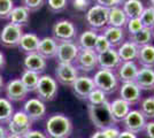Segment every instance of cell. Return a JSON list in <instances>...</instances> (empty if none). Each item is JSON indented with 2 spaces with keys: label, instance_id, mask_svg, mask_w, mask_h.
<instances>
[{
  "label": "cell",
  "instance_id": "4",
  "mask_svg": "<svg viewBox=\"0 0 154 138\" xmlns=\"http://www.w3.org/2000/svg\"><path fill=\"white\" fill-rule=\"evenodd\" d=\"M96 87L100 89L106 94H110L119 89L120 81L116 76L115 72L108 70V69H98L92 77Z\"/></svg>",
  "mask_w": 154,
  "mask_h": 138
},
{
  "label": "cell",
  "instance_id": "45",
  "mask_svg": "<svg viewBox=\"0 0 154 138\" xmlns=\"http://www.w3.org/2000/svg\"><path fill=\"white\" fill-rule=\"evenodd\" d=\"M22 138H47V136L44 132L39 131V130H30Z\"/></svg>",
  "mask_w": 154,
  "mask_h": 138
},
{
  "label": "cell",
  "instance_id": "51",
  "mask_svg": "<svg viewBox=\"0 0 154 138\" xmlns=\"http://www.w3.org/2000/svg\"><path fill=\"white\" fill-rule=\"evenodd\" d=\"M5 89V82H4V78H2V76L0 75V92L2 91Z\"/></svg>",
  "mask_w": 154,
  "mask_h": 138
},
{
  "label": "cell",
  "instance_id": "33",
  "mask_svg": "<svg viewBox=\"0 0 154 138\" xmlns=\"http://www.w3.org/2000/svg\"><path fill=\"white\" fill-rule=\"evenodd\" d=\"M14 114L12 103L6 98H0V124L8 123Z\"/></svg>",
  "mask_w": 154,
  "mask_h": 138
},
{
  "label": "cell",
  "instance_id": "21",
  "mask_svg": "<svg viewBox=\"0 0 154 138\" xmlns=\"http://www.w3.org/2000/svg\"><path fill=\"white\" fill-rule=\"evenodd\" d=\"M101 33L108 40V43L113 48H117L125 40V29H122V28L107 26L101 30Z\"/></svg>",
  "mask_w": 154,
  "mask_h": 138
},
{
  "label": "cell",
  "instance_id": "13",
  "mask_svg": "<svg viewBox=\"0 0 154 138\" xmlns=\"http://www.w3.org/2000/svg\"><path fill=\"white\" fill-rule=\"evenodd\" d=\"M71 87H72V91L76 94L77 98L82 99V100H86L91 91L93 89H96V85H94V82H93L92 77L82 75V76L77 77L76 81L72 83Z\"/></svg>",
  "mask_w": 154,
  "mask_h": 138
},
{
  "label": "cell",
  "instance_id": "31",
  "mask_svg": "<svg viewBox=\"0 0 154 138\" xmlns=\"http://www.w3.org/2000/svg\"><path fill=\"white\" fill-rule=\"evenodd\" d=\"M153 38V31L149 28H143L139 32H137L134 36L129 37V39L131 41H134L138 47H143V46H146L148 44H152Z\"/></svg>",
  "mask_w": 154,
  "mask_h": 138
},
{
  "label": "cell",
  "instance_id": "37",
  "mask_svg": "<svg viewBox=\"0 0 154 138\" xmlns=\"http://www.w3.org/2000/svg\"><path fill=\"white\" fill-rule=\"evenodd\" d=\"M139 19H140L144 28H149V29H152L154 26V9L149 6L145 7L144 11H143V13H141V15L139 16Z\"/></svg>",
  "mask_w": 154,
  "mask_h": 138
},
{
  "label": "cell",
  "instance_id": "11",
  "mask_svg": "<svg viewBox=\"0 0 154 138\" xmlns=\"http://www.w3.org/2000/svg\"><path fill=\"white\" fill-rule=\"evenodd\" d=\"M122 122L127 131H130L132 133H139L144 131L147 120L145 118L139 109H131Z\"/></svg>",
  "mask_w": 154,
  "mask_h": 138
},
{
  "label": "cell",
  "instance_id": "50",
  "mask_svg": "<svg viewBox=\"0 0 154 138\" xmlns=\"http://www.w3.org/2000/svg\"><path fill=\"white\" fill-rule=\"evenodd\" d=\"M6 136H7L6 129H5L2 125H0V138H5Z\"/></svg>",
  "mask_w": 154,
  "mask_h": 138
},
{
  "label": "cell",
  "instance_id": "23",
  "mask_svg": "<svg viewBox=\"0 0 154 138\" xmlns=\"http://www.w3.org/2000/svg\"><path fill=\"white\" fill-rule=\"evenodd\" d=\"M109 108H110L112 116L115 120V122H121L131 111V105H129L123 99L117 98L114 99L112 103H109Z\"/></svg>",
  "mask_w": 154,
  "mask_h": 138
},
{
  "label": "cell",
  "instance_id": "25",
  "mask_svg": "<svg viewBox=\"0 0 154 138\" xmlns=\"http://www.w3.org/2000/svg\"><path fill=\"white\" fill-rule=\"evenodd\" d=\"M39 37L36 35V33H23L21 39H20L19 43V47L20 51L26 54H30V53H35L37 52V48H38L39 45Z\"/></svg>",
  "mask_w": 154,
  "mask_h": 138
},
{
  "label": "cell",
  "instance_id": "2",
  "mask_svg": "<svg viewBox=\"0 0 154 138\" xmlns=\"http://www.w3.org/2000/svg\"><path fill=\"white\" fill-rule=\"evenodd\" d=\"M88 113L92 124L98 130H103L108 127L115 125V120L112 116L109 101H106L103 105H88Z\"/></svg>",
  "mask_w": 154,
  "mask_h": 138
},
{
  "label": "cell",
  "instance_id": "8",
  "mask_svg": "<svg viewBox=\"0 0 154 138\" xmlns=\"http://www.w3.org/2000/svg\"><path fill=\"white\" fill-rule=\"evenodd\" d=\"M77 70L83 72H90L98 69V54L93 50L79 48L76 59L72 63Z\"/></svg>",
  "mask_w": 154,
  "mask_h": 138
},
{
  "label": "cell",
  "instance_id": "17",
  "mask_svg": "<svg viewBox=\"0 0 154 138\" xmlns=\"http://www.w3.org/2000/svg\"><path fill=\"white\" fill-rule=\"evenodd\" d=\"M23 112L30 118L32 121L42 120L46 114V106L44 101L38 98H31L26 100L23 106Z\"/></svg>",
  "mask_w": 154,
  "mask_h": 138
},
{
  "label": "cell",
  "instance_id": "53",
  "mask_svg": "<svg viewBox=\"0 0 154 138\" xmlns=\"http://www.w3.org/2000/svg\"><path fill=\"white\" fill-rule=\"evenodd\" d=\"M148 4H149V7H152L154 9V0H148Z\"/></svg>",
  "mask_w": 154,
  "mask_h": 138
},
{
  "label": "cell",
  "instance_id": "54",
  "mask_svg": "<svg viewBox=\"0 0 154 138\" xmlns=\"http://www.w3.org/2000/svg\"><path fill=\"white\" fill-rule=\"evenodd\" d=\"M152 31H153V36H154V26H153V28H152Z\"/></svg>",
  "mask_w": 154,
  "mask_h": 138
},
{
  "label": "cell",
  "instance_id": "3",
  "mask_svg": "<svg viewBox=\"0 0 154 138\" xmlns=\"http://www.w3.org/2000/svg\"><path fill=\"white\" fill-rule=\"evenodd\" d=\"M108 14L109 9L100 5H92L85 12V22L92 30H103L108 23Z\"/></svg>",
  "mask_w": 154,
  "mask_h": 138
},
{
  "label": "cell",
  "instance_id": "24",
  "mask_svg": "<svg viewBox=\"0 0 154 138\" xmlns=\"http://www.w3.org/2000/svg\"><path fill=\"white\" fill-rule=\"evenodd\" d=\"M58 48V41L53 37H44L39 40V45L37 48V53L44 57L46 60L55 58Z\"/></svg>",
  "mask_w": 154,
  "mask_h": 138
},
{
  "label": "cell",
  "instance_id": "10",
  "mask_svg": "<svg viewBox=\"0 0 154 138\" xmlns=\"http://www.w3.org/2000/svg\"><path fill=\"white\" fill-rule=\"evenodd\" d=\"M79 47L77 46L76 41H61L58 43L55 59L58 63H74Z\"/></svg>",
  "mask_w": 154,
  "mask_h": 138
},
{
  "label": "cell",
  "instance_id": "14",
  "mask_svg": "<svg viewBox=\"0 0 154 138\" xmlns=\"http://www.w3.org/2000/svg\"><path fill=\"white\" fill-rule=\"evenodd\" d=\"M5 92H6L7 99L9 101H15V103L24 100L29 93L26 86L20 81V78L11 79L5 85Z\"/></svg>",
  "mask_w": 154,
  "mask_h": 138
},
{
  "label": "cell",
  "instance_id": "43",
  "mask_svg": "<svg viewBox=\"0 0 154 138\" xmlns=\"http://www.w3.org/2000/svg\"><path fill=\"white\" fill-rule=\"evenodd\" d=\"M97 5L105 7V8H114V7H121L125 0H94Z\"/></svg>",
  "mask_w": 154,
  "mask_h": 138
},
{
  "label": "cell",
  "instance_id": "52",
  "mask_svg": "<svg viewBox=\"0 0 154 138\" xmlns=\"http://www.w3.org/2000/svg\"><path fill=\"white\" fill-rule=\"evenodd\" d=\"M5 138H22V137H20V136H16V135H12V133H9V135H7Z\"/></svg>",
  "mask_w": 154,
  "mask_h": 138
},
{
  "label": "cell",
  "instance_id": "26",
  "mask_svg": "<svg viewBox=\"0 0 154 138\" xmlns=\"http://www.w3.org/2000/svg\"><path fill=\"white\" fill-rule=\"evenodd\" d=\"M128 17L125 13L123 12L122 6L121 7H114L109 9L108 14V23L107 26H114V28H122L125 29V26L128 23Z\"/></svg>",
  "mask_w": 154,
  "mask_h": 138
},
{
  "label": "cell",
  "instance_id": "35",
  "mask_svg": "<svg viewBox=\"0 0 154 138\" xmlns=\"http://www.w3.org/2000/svg\"><path fill=\"white\" fill-rule=\"evenodd\" d=\"M86 100L89 101V105H103L106 101H108L107 100V94L98 87L93 89L91 91Z\"/></svg>",
  "mask_w": 154,
  "mask_h": 138
},
{
  "label": "cell",
  "instance_id": "15",
  "mask_svg": "<svg viewBox=\"0 0 154 138\" xmlns=\"http://www.w3.org/2000/svg\"><path fill=\"white\" fill-rule=\"evenodd\" d=\"M122 61L120 59L116 48H109L108 51L98 54V69H108L115 72Z\"/></svg>",
  "mask_w": 154,
  "mask_h": 138
},
{
  "label": "cell",
  "instance_id": "5",
  "mask_svg": "<svg viewBox=\"0 0 154 138\" xmlns=\"http://www.w3.org/2000/svg\"><path fill=\"white\" fill-rule=\"evenodd\" d=\"M35 91L42 101H52L58 96V82L50 75H43L39 77Z\"/></svg>",
  "mask_w": 154,
  "mask_h": 138
},
{
  "label": "cell",
  "instance_id": "29",
  "mask_svg": "<svg viewBox=\"0 0 154 138\" xmlns=\"http://www.w3.org/2000/svg\"><path fill=\"white\" fill-rule=\"evenodd\" d=\"M144 4L141 0H125L122 5L123 12L125 13L128 19L139 17L144 11Z\"/></svg>",
  "mask_w": 154,
  "mask_h": 138
},
{
  "label": "cell",
  "instance_id": "27",
  "mask_svg": "<svg viewBox=\"0 0 154 138\" xmlns=\"http://www.w3.org/2000/svg\"><path fill=\"white\" fill-rule=\"evenodd\" d=\"M137 61L140 67L153 68L154 69V45L148 44L146 46L139 47V52L137 57Z\"/></svg>",
  "mask_w": 154,
  "mask_h": 138
},
{
  "label": "cell",
  "instance_id": "42",
  "mask_svg": "<svg viewBox=\"0 0 154 138\" xmlns=\"http://www.w3.org/2000/svg\"><path fill=\"white\" fill-rule=\"evenodd\" d=\"M71 7L77 12H86L93 4V0H69Z\"/></svg>",
  "mask_w": 154,
  "mask_h": 138
},
{
  "label": "cell",
  "instance_id": "7",
  "mask_svg": "<svg viewBox=\"0 0 154 138\" xmlns=\"http://www.w3.org/2000/svg\"><path fill=\"white\" fill-rule=\"evenodd\" d=\"M31 125L32 120H30V118L23 111H17L8 121V131L12 135L23 137L26 132L31 130Z\"/></svg>",
  "mask_w": 154,
  "mask_h": 138
},
{
  "label": "cell",
  "instance_id": "41",
  "mask_svg": "<svg viewBox=\"0 0 154 138\" xmlns=\"http://www.w3.org/2000/svg\"><path fill=\"white\" fill-rule=\"evenodd\" d=\"M14 8L13 0H0V19L6 20Z\"/></svg>",
  "mask_w": 154,
  "mask_h": 138
},
{
  "label": "cell",
  "instance_id": "47",
  "mask_svg": "<svg viewBox=\"0 0 154 138\" xmlns=\"http://www.w3.org/2000/svg\"><path fill=\"white\" fill-rule=\"evenodd\" d=\"M117 138H138V137H137L136 133H132V132L124 130V131L120 132V135H119V137Z\"/></svg>",
  "mask_w": 154,
  "mask_h": 138
},
{
  "label": "cell",
  "instance_id": "40",
  "mask_svg": "<svg viewBox=\"0 0 154 138\" xmlns=\"http://www.w3.org/2000/svg\"><path fill=\"white\" fill-rule=\"evenodd\" d=\"M44 5L45 0H21V6H23L30 13L42 9Z\"/></svg>",
  "mask_w": 154,
  "mask_h": 138
},
{
  "label": "cell",
  "instance_id": "12",
  "mask_svg": "<svg viewBox=\"0 0 154 138\" xmlns=\"http://www.w3.org/2000/svg\"><path fill=\"white\" fill-rule=\"evenodd\" d=\"M78 76V70L72 63H58L55 68V81L62 85L71 86Z\"/></svg>",
  "mask_w": 154,
  "mask_h": 138
},
{
  "label": "cell",
  "instance_id": "55",
  "mask_svg": "<svg viewBox=\"0 0 154 138\" xmlns=\"http://www.w3.org/2000/svg\"><path fill=\"white\" fill-rule=\"evenodd\" d=\"M153 90H154V87H153Z\"/></svg>",
  "mask_w": 154,
  "mask_h": 138
},
{
  "label": "cell",
  "instance_id": "6",
  "mask_svg": "<svg viewBox=\"0 0 154 138\" xmlns=\"http://www.w3.org/2000/svg\"><path fill=\"white\" fill-rule=\"evenodd\" d=\"M53 38L58 43L75 41L77 39V28L69 20H59L52 26Z\"/></svg>",
  "mask_w": 154,
  "mask_h": 138
},
{
  "label": "cell",
  "instance_id": "48",
  "mask_svg": "<svg viewBox=\"0 0 154 138\" xmlns=\"http://www.w3.org/2000/svg\"><path fill=\"white\" fill-rule=\"evenodd\" d=\"M91 138H107V137H106V135L101 130H98V131H96L91 136Z\"/></svg>",
  "mask_w": 154,
  "mask_h": 138
},
{
  "label": "cell",
  "instance_id": "38",
  "mask_svg": "<svg viewBox=\"0 0 154 138\" xmlns=\"http://www.w3.org/2000/svg\"><path fill=\"white\" fill-rule=\"evenodd\" d=\"M143 28H144V26H143V23H141V21L139 17L129 19L128 23H127V26H125V30H127L125 32H128V36L131 37V36L136 35L137 32H139Z\"/></svg>",
  "mask_w": 154,
  "mask_h": 138
},
{
  "label": "cell",
  "instance_id": "28",
  "mask_svg": "<svg viewBox=\"0 0 154 138\" xmlns=\"http://www.w3.org/2000/svg\"><path fill=\"white\" fill-rule=\"evenodd\" d=\"M99 32L96 30H85L84 32H82L76 40V44L79 48L83 50H93L94 48V44H96L97 37H98Z\"/></svg>",
  "mask_w": 154,
  "mask_h": 138
},
{
  "label": "cell",
  "instance_id": "9",
  "mask_svg": "<svg viewBox=\"0 0 154 138\" xmlns=\"http://www.w3.org/2000/svg\"><path fill=\"white\" fill-rule=\"evenodd\" d=\"M22 35H23L22 26L8 23L0 31V44L4 47H8V48L17 47Z\"/></svg>",
  "mask_w": 154,
  "mask_h": 138
},
{
  "label": "cell",
  "instance_id": "19",
  "mask_svg": "<svg viewBox=\"0 0 154 138\" xmlns=\"http://www.w3.org/2000/svg\"><path fill=\"white\" fill-rule=\"evenodd\" d=\"M23 66L26 68V70L42 74L45 72L46 67H47V60L37 52L30 53L26 55V58L23 60Z\"/></svg>",
  "mask_w": 154,
  "mask_h": 138
},
{
  "label": "cell",
  "instance_id": "20",
  "mask_svg": "<svg viewBox=\"0 0 154 138\" xmlns=\"http://www.w3.org/2000/svg\"><path fill=\"white\" fill-rule=\"evenodd\" d=\"M135 82L137 86L141 91L145 90H153L154 87V69L153 68H146V67H140L138 69V72L136 75Z\"/></svg>",
  "mask_w": 154,
  "mask_h": 138
},
{
  "label": "cell",
  "instance_id": "16",
  "mask_svg": "<svg viewBox=\"0 0 154 138\" xmlns=\"http://www.w3.org/2000/svg\"><path fill=\"white\" fill-rule=\"evenodd\" d=\"M120 98L127 101L129 105H137L141 100V90L135 82L122 83L120 86Z\"/></svg>",
  "mask_w": 154,
  "mask_h": 138
},
{
  "label": "cell",
  "instance_id": "34",
  "mask_svg": "<svg viewBox=\"0 0 154 138\" xmlns=\"http://www.w3.org/2000/svg\"><path fill=\"white\" fill-rule=\"evenodd\" d=\"M146 120L154 118V96H149L140 100V109H139Z\"/></svg>",
  "mask_w": 154,
  "mask_h": 138
},
{
  "label": "cell",
  "instance_id": "49",
  "mask_svg": "<svg viewBox=\"0 0 154 138\" xmlns=\"http://www.w3.org/2000/svg\"><path fill=\"white\" fill-rule=\"evenodd\" d=\"M5 63H6V60H5V55L4 53L0 51V69H2L5 67Z\"/></svg>",
  "mask_w": 154,
  "mask_h": 138
},
{
  "label": "cell",
  "instance_id": "18",
  "mask_svg": "<svg viewBox=\"0 0 154 138\" xmlns=\"http://www.w3.org/2000/svg\"><path fill=\"white\" fill-rule=\"evenodd\" d=\"M138 69H139V67H138L136 61H125V62L120 63V66L116 69L115 74L120 82L128 83V82H134L135 81Z\"/></svg>",
  "mask_w": 154,
  "mask_h": 138
},
{
  "label": "cell",
  "instance_id": "22",
  "mask_svg": "<svg viewBox=\"0 0 154 138\" xmlns=\"http://www.w3.org/2000/svg\"><path fill=\"white\" fill-rule=\"evenodd\" d=\"M117 54L122 62L125 61H136L139 52V47L130 39H125L121 45L116 48Z\"/></svg>",
  "mask_w": 154,
  "mask_h": 138
},
{
  "label": "cell",
  "instance_id": "44",
  "mask_svg": "<svg viewBox=\"0 0 154 138\" xmlns=\"http://www.w3.org/2000/svg\"><path fill=\"white\" fill-rule=\"evenodd\" d=\"M101 131L106 135V137L107 138H117L119 137V135H120V129L116 127V125H112V127H108V128H106V129H103Z\"/></svg>",
  "mask_w": 154,
  "mask_h": 138
},
{
  "label": "cell",
  "instance_id": "1",
  "mask_svg": "<svg viewBox=\"0 0 154 138\" xmlns=\"http://www.w3.org/2000/svg\"><path fill=\"white\" fill-rule=\"evenodd\" d=\"M46 132L50 138H68L72 132V122L63 114H53L46 121Z\"/></svg>",
  "mask_w": 154,
  "mask_h": 138
},
{
  "label": "cell",
  "instance_id": "32",
  "mask_svg": "<svg viewBox=\"0 0 154 138\" xmlns=\"http://www.w3.org/2000/svg\"><path fill=\"white\" fill-rule=\"evenodd\" d=\"M39 74L37 72H30V70H24L23 74L21 75L20 81L22 82V84L26 86V89L28 91H35L36 86L39 81Z\"/></svg>",
  "mask_w": 154,
  "mask_h": 138
},
{
  "label": "cell",
  "instance_id": "46",
  "mask_svg": "<svg viewBox=\"0 0 154 138\" xmlns=\"http://www.w3.org/2000/svg\"><path fill=\"white\" fill-rule=\"evenodd\" d=\"M144 131H145L146 138H154V121H149L146 123Z\"/></svg>",
  "mask_w": 154,
  "mask_h": 138
},
{
  "label": "cell",
  "instance_id": "30",
  "mask_svg": "<svg viewBox=\"0 0 154 138\" xmlns=\"http://www.w3.org/2000/svg\"><path fill=\"white\" fill-rule=\"evenodd\" d=\"M8 19L11 20V23H13L15 26H26L29 22V19H30V12L26 11L23 6L14 7L13 11L9 14Z\"/></svg>",
  "mask_w": 154,
  "mask_h": 138
},
{
  "label": "cell",
  "instance_id": "39",
  "mask_svg": "<svg viewBox=\"0 0 154 138\" xmlns=\"http://www.w3.org/2000/svg\"><path fill=\"white\" fill-rule=\"evenodd\" d=\"M109 48H112V46H110V44L108 43V40L105 38V36L100 32L98 35V37H97L93 51H94L97 54H100V53H103V52H106V51H108Z\"/></svg>",
  "mask_w": 154,
  "mask_h": 138
},
{
  "label": "cell",
  "instance_id": "36",
  "mask_svg": "<svg viewBox=\"0 0 154 138\" xmlns=\"http://www.w3.org/2000/svg\"><path fill=\"white\" fill-rule=\"evenodd\" d=\"M48 11L52 13H61L68 7L69 0H45Z\"/></svg>",
  "mask_w": 154,
  "mask_h": 138
}]
</instances>
